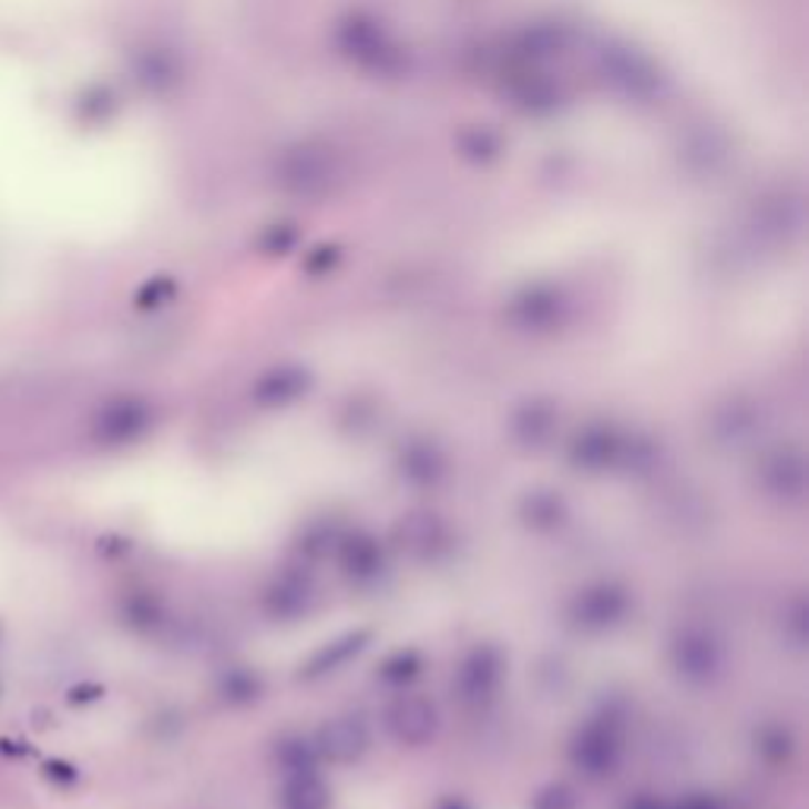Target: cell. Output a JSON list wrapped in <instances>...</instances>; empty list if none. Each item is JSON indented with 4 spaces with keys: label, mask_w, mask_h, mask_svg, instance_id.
<instances>
[{
    "label": "cell",
    "mask_w": 809,
    "mask_h": 809,
    "mask_svg": "<svg viewBox=\"0 0 809 809\" xmlns=\"http://www.w3.org/2000/svg\"><path fill=\"white\" fill-rule=\"evenodd\" d=\"M136 427H140V411H136L133 404H117V408H111V411L102 414L99 433H102L105 440H124V437H130Z\"/></svg>",
    "instance_id": "1"
},
{
    "label": "cell",
    "mask_w": 809,
    "mask_h": 809,
    "mask_svg": "<svg viewBox=\"0 0 809 809\" xmlns=\"http://www.w3.org/2000/svg\"><path fill=\"white\" fill-rule=\"evenodd\" d=\"M44 775L54 778V781H70V778H73V768L64 766V762H58V759H51V762H44Z\"/></svg>",
    "instance_id": "2"
}]
</instances>
